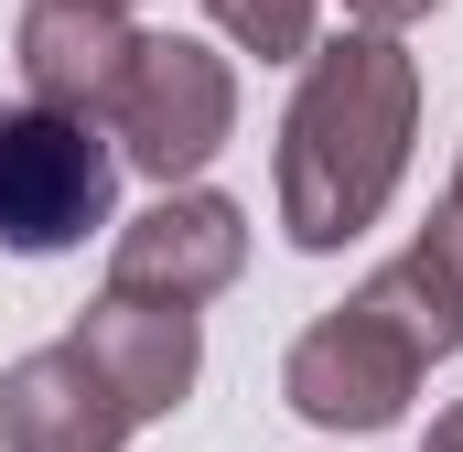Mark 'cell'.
Listing matches in <instances>:
<instances>
[{
	"label": "cell",
	"mask_w": 463,
	"mask_h": 452,
	"mask_svg": "<svg viewBox=\"0 0 463 452\" xmlns=\"http://www.w3.org/2000/svg\"><path fill=\"white\" fill-rule=\"evenodd\" d=\"M410 140H420V65L399 33L345 22L335 43L302 54V87L280 108L269 151V205L302 259H335L388 216V194L410 184Z\"/></svg>",
	"instance_id": "1"
},
{
	"label": "cell",
	"mask_w": 463,
	"mask_h": 452,
	"mask_svg": "<svg viewBox=\"0 0 463 452\" xmlns=\"http://www.w3.org/2000/svg\"><path fill=\"white\" fill-rule=\"evenodd\" d=\"M118 216V140L109 118L76 108H0V248L11 259H65Z\"/></svg>",
	"instance_id": "2"
},
{
	"label": "cell",
	"mask_w": 463,
	"mask_h": 452,
	"mask_svg": "<svg viewBox=\"0 0 463 452\" xmlns=\"http://www.w3.org/2000/svg\"><path fill=\"white\" fill-rule=\"evenodd\" d=\"M109 140L129 173L194 184L237 140V65L216 43H194V33H140V54H129V76L109 98Z\"/></svg>",
	"instance_id": "3"
},
{
	"label": "cell",
	"mask_w": 463,
	"mask_h": 452,
	"mask_svg": "<svg viewBox=\"0 0 463 452\" xmlns=\"http://www.w3.org/2000/svg\"><path fill=\"white\" fill-rule=\"evenodd\" d=\"M420 377H431V355L399 334L366 291H345L335 313H313V324L291 334V355H280V399H291V420H302V431H345V442L399 431V410H410Z\"/></svg>",
	"instance_id": "4"
},
{
	"label": "cell",
	"mask_w": 463,
	"mask_h": 452,
	"mask_svg": "<svg viewBox=\"0 0 463 452\" xmlns=\"http://www.w3.org/2000/svg\"><path fill=\"white\" fill-rule=\"evenodd\" d=\"M237 269H248V205L216 194V184H162L140 216L118 226L109 248V280L118 291H151V302H216L237 291Z\"/></svg>",
	"instance_id": "5"
},
{
	"label": "cell",
	"mask_w": 463,
	"mask_h": 452,
	"mask_svg": "<svg viewBox=\"0 0 463 452\" xmlns=\"http://www.w3.org/2000/svg\"><path fill=\"white\" fill-rule=\"evenodd\" d=\"M76 355L118 388L129 420H173V410L194 399V377H205V324H194L184 302H151V291H118L109 280V291L76 313Z\"/></svg>",
	"instance_id": "6"
},
{
	"label": "cell",
	"mask_w": 463,
	"mask_h": 452,
	"mask_svg": "<svg viewBox=\"0 0 463 452\" xmlns=\"http://www.w3.org/2000/svg\"><path fill=\"white\" fill-rule=\"evenodd\" d=\"M11 54H22V98L76 108V118H109L118 76H129V54H140V22H129V0H22Z\"/></svg>",
	"instance_id": "7"
},
{
	"label": "cell",
	"mask_w": 463,
	"mask_h": 452,
	"mask_svg": "<svg viewBox=\"0 0 463 452\" xmlns=\"http://www.w3.org/2000/svg\"><path fill=\"white\" fill-rule=\"evenodd\" d=\"M129 431L140 420L118 410L109 377L76 355V334L0 366V452H118Z\"/></svg>",
	"instance_id": "8"
},
{
	"label": "cell",
	"mask_w": 463,
	"mask_h": 452,
	"mask_svg": "<svg viewBox=\"0 0 463 452\" xmlns=\"http://www.w3.org/2000/svg\"><path fill=\"white\" fill-rule=\"evenodd\" d=\"M366 302L420 344L431 366L463 355V237H453V216H431L399 259H388V269H366Z\"/></svg>",
	"instance_id": "9"
},
{
	"label": "cell",
	"mask_w": 463,
	"mask_h": 452,
	"mask_svg": "<svg viewBox=\"0 0 463 452\" xmlns=\"http://www.w3.org/2000/svg\"><path fill=\"white\" fill-rule=\"evenodd\" d=\"M205 22L259 65H302L324 43V0H205Z\"/></svg>",
	"instance_id": "10"
},
{
	"label": "cell",
	"mask_w": 463,
	"mask_h": 452,
	"mask_svg": "<svg viewBox=\"0 0 463 452\" xmlns=\"http://www.w3.org/2000/svg\"><path fill=\"white\" fill-rule=\"evenodd\" d=\"M442 0H345V22H366V33H410V22H431Z\"/></svg>",
	"instance_id": "11"
},
{
	"label": "cell",
	"mask_w": 463,
	"mask_h": 452,
	"mask_svg": "<svg viewBox=\"0 0 463 452\" xmlns=\"http://www.w3.org/2000/svg\"><path fill=\"white\" fill-rule=\"evenodd\" d=\"M420 452H463V399L442 410V420H431V431H420Z\"/></svg>",
	"instance_id": "12"
},
{
	"label": "cell",
	"mask_w": 463,
	"mask_h": 452,
	"mask_svg": "<svg viewBox=\"0 0 463 452\" xmlns=\"http://www.w3.org/2000/svg\"><path fill=\"white\" fill-rule=\"evenodd\" d=\"M442 216H453V237H463V151H453V194H442Z\"/></svg>",
	"instance_id": "13"
}]
</instances>
